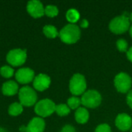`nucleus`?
Segmentation results:
<instances>
[{
    "label": "nucleus",
    "mask_w": 132,
    "mask_h": 132,
    "mask_svg": "<svg viewBox=\"0 0 132 132\" xmlns=\"http://www.w3.org/2000/svg\"><path fill=\"white\" fill-rule=\"evenodd\" d=\"M81 31L80 27L76 24H67L63 26L59 32V36L61 41L66 44H74L80 39Z\"/></svg>",
    "instance_id": "obj_1"
},
{
    "label": "nucleus",
    "mask_w": 132,
    "mask_h": 132,
    "mask_svg": "<svg viewBox=\"0 0 132 132\" xmlns=\"http://www.w3.org/2000/svg\"><path fill=\"white\" fill-rule=\"evenodd\" d=\"M129 14L130 13L128 12H125L121 15H118L112 19L108 26L110 31L117 35L123 34L128 31L131 26Z\"/></svg>",
    "instance_id": "obj_2"
},
{
    "label": "nucleus",
    "mask_w": 132,
    "mask_h": 132,
    "mask_svg": "<svg viewBox=\"0 0 132 132\" xmlns=\"http://www.w3.org/2000/svg\"><path fill=\"white\" fill-rule=\"evenodd\" d=\"M69 89L70 93L75 97L83 95L87 89V80L85 77L79 73H74L70 80Z\"/></svg>",
    "instance_id": "obj_3"
},
{
    "label": "nucleus",
    "mask_w": 132,
    "mask_h": 132,
    "mask_svg": "<svg viewBox=\"0 0 132 132\" xmlns=\"http://www.w3.org/2000/svg\"><path fill=\"white\" fill-rule=\"evenodd\" d=\"M81 104L86 108H97L102 102L101 94L96 90H88L82 95Z\"/></svg>",
    "instance_id": "obj_4"
},
{
    "label": "nucleus",
    "mask_w": 132,
    "mask_h": 132,
    "mask_svg": "<svg viewBox=\"0 0 132 132\" xmlns=\"http://www.w3.org/2000/svg\"><path fill=\"white\" fill-rule=\"evenodd\" d=\"M19 103L23 107L35 106L37 103V94L33 88L25 86L21 87L19 90Z\"/></svg>",
    "instance_id": "obj_5"
},
{
    "label": "nucleus",
    "mask_w": 132,
    "mask_h": 132,
    "mask_svg": "<svg viewBox=\"0 0 132 132\" xmlns=\"http://www.w3.org/2000/svg\"><path fill=\"white\" fill-rule=\"evenodd\" d=\"M56 104L55 103L49 99L45 98L43 100L39 101L34 106L35 113L40 118H46L50 116L55 112L56 110Z\"/></svg>",
    "instance_id": "obj_6"
},
{
    "label": "nucleus",
    "mask_w": 132,
    "mask_h": 132,
    "mask_svg": "<svg viewBox=\"0 0 132 132\" xmlns=\"http://www.w3.org/2000/svg\"><path fill=\"white\" fill-rule=\"evenodd\" d=\"M114 84L118 92L121 94H128L131 90V77L127 73L121 72L115 76Z\"/></svg>",
    "instance_id": "obj_7"
},
{
    "label": "nucleus",
    "mask_w": 132,
    "mask_h": 132,
    "mask_svg": "<svg viewBox=\"0 0 132 132\" xmlns=\"http://www.w3.org/2000/svg\"><path fill=\"white\" fill-rule=\"evenodd\" d=\"M27 59L26 50L16 48L11 50L6 55V61L12 67H19L23 65Z\"/></svg>",
    "instance_id": "obj_8"
},
{
    "label": "nucleus",
    "mask_w": 132,
    "mask_h": 132,
    "mask_svg": "<svg viewBox=\"0 0 132 132\" xmlns=\"http://www.w3.org/2000/svg\"><path fill=\"white\" fill-rule=\"evenodd\" d=\"M15 80L21 84H27L33 81L35 78V72L29 67L19 68L15 74Z\"/></svg>",
    "instance_id": "obj_9"
},
{
    "label": "nucleus",
    "mask_w": 132,
    "mask_h": 132,
    "mask_svg": "<svg viewBox=\"0 0 132 132\" xmlns=\"http://www.w3.org/2000/svg\"><path fill=\"white\" fill-rule=\"evenodd\" d=\"M28 13L33 18L38 19L45 15V7L39 0H31L28 2L26 5Z\"/></svg>",
    "instance_id": "obj_10"
},
{
    "label": "nucleus",
    "mask_w": 132,
    "mask_h": 132,
    "mask_svg": "<svg viewBox=\"0 0 132 132\" xmlns=\"http://www.w3.org/2000/svg\"><path fill=\"white\" fill-rule=\"evenodd\" d=\"M115 126L121 131H127L132 128L131 117L126 113H121L115 118Z\"/></svg>",
    "instance_id": "obj_11"
},
{
    "label": "nucleus",
    "mask_w": 132,
    "mask_h": 132,
    "mask_svg": "<svg viewBox=\"0 0 132 132\" xmlns=\"http://www.w3.org/2000/svg\"><path fill=\"white\" fill-rule=\"evenodd\" d=\"M50 84H51L50 77L45 73H39L37 76L35 77L32 81L34 90L41 92L48 89L49 87L50 86Z\"/></svg>",
    "instance_id": "obj_12"
},
{
    "label": "nucleus",
    "mask_w": 132,
    "mask_h": 132,
    "mask_svg": "<svg viewBox=\"0 0 132 132\" xmlns=\"http://www.w3.org/2000/svg\"><path fill=\"white\" fill-rule=\"evenodd\" d=\"M45 128L44 119L40 117H35L30 120L27 126H25V132H43Z\"/></svg>",
    "instance_id": "obj_13"
},
{
    "label": "nucleus",
    "mask_w": 132,
    "mask_h": 132,
    "mask_svg": "<svg viewBox=\"0 0 132 132\" xmlns=\"http://www.w3.org/2000/svg\"><path fill=\"white\" fill-rule=\"evenodd\" d=\"M19 85L14 80H8L2 84V92L5 96H13L19 93Z\"/></svg>",
    "instance_id": "obj_14"
},
{
    "label": "nucleus",
    "mask_w": 132,
    "mask_h": 132,
    "mask_svg": "<svg viewBox=\"0 0 132 132\" xmlns=\"http://www.w3.org/2000/svg\"><path fill=\"white\" fill-rule=\"evenodd\" d=\"M75 121L80 125L86 124L90 118V113L87 109L84 107H80L76 110L74 113Z\"/></svg>",
    "instance_id": "obj_15"
},
{
    "label": "nucleus",
    "mask_w": 132,
    "mask_h": 132,
    "mask_svg": "<svg viewBox=\"0 0 132 132\" xmlns=\"http://www.w3.org/2000/svg\"><path fill=\"white\" fill-rule=\"evenodd\" d=\"M43 32L49 39H55L59 36V32L57 29L53 25H46L43 28Z\"/></svg>",
    "instance_id": "obj_16"
},
{
    "label": "nucleus",
    "mask_w": 132,
    "mask_h": 132,
    "mask_svg": "<svg viewBox=\"0 0 132 132\" xmlns=\"http://www.w3.org/2000/svg\"><path fill=\"white\" fill-rule=\"evenodd\" d=\"M80 15L79 12L75 9H70L67 10L66 13V19L70 24H76V22L80 19Z\"/></svg>",
    "instance_id": "obj_17"
},
{
    "label": "nucleus",
    "mask_w": 132,
    "mask_h": 132,
    "mask_svg": "<svg viewBox=\"0 0 132 132\" xmlns=\"http://www.w3.org/2000/svg\"><path fill=\"white\" fill-rule=\"evenodd\" d=\"M23 111V106L19 102H14L11 104L9 107L8 112L11 116H18L21 114Z\"/></svg>",
    "instance_id": "obj_18"
},
{
    "label": "nucleus",
    "mask_w": 132,
    "mask_h": 132,
    "mask_svg": "<svg viewBox=\"0 0 132 132\" xmlns=\"http://www.w3.org/2000/svg\"><path fill=\"white\" fill-rule=\"evenodd\" d=\"M55 112L56 113L57 115H59L60 117H64V116L68 115L70 113V108L68 107L67 104H60L56 106Z\"/></svg>",
    "instance_id": "obj_19"
},
{
    "label": "nucleus",
    "mask_w": 132,
    "mask_h": 132,
    "mask_svg": "<svg viewBox=\"0 0 132 132\" xmlns=\"http://www.w3.org/2000/svg\"><path fill=\"white\" fill-rule=\"evenodd\" d=\"M81 104V99L77 97L73 96L67 100V105L70 110H77L80 108Z\"/></svg>",
    "instance_id": "obj_20"
},
{
    "label": "nucleus",
    "mask_w": 132,
    "mask_h": 132,
    "mask_svg": "<svg viewBox=\"0 0 132 132\" xmlns=\"http://www.w3.org/2000/svg\"><path fill=\"white\" fill-rule=\"evenodd\" d=\"M44 12H45V15H47L48 17L53 18V17H56L59 14V9L54 5H47L45 7Z\"/></svg>",
    "instance_id": "obj_21"
},
{
    "label": "nucleus",
    "mask_w": 132,
    "mask_h": 132,
    "mask_svg": "<svg viewBox=\"0 0 132 132\" xmlns=\"http://www.w3.org/2000/svg\"><path fill=\"white\" fill-rule=\"evenodd\" d=\"M0 74L5 78H10L14 75V69L10 66H2L0 68Z\"/></svg>",
    "instance_id": "obj_22"
},
{
    "label": "nucleus",
    "mask_w": 132,
    "mask_h": 132,
    "mask_svg": "<svg viewBox=\"0 0 132 132\" xmlns=\"http://www.w3.org/2000/svg\"><path fill=\"white\" fill-rule=\"evenodd\" d=\"M116 46H117V48L118 50L120 51V52H126L128 51V42L124 39H118L117 43H116Z\"/></svg>",
    "instance_id": "obj_23"
},
{
    "label": "nucleus",
    "mask_w": 132,
    "mask_h": 132,
    "mask_svg": "<svg viewBox=\"0 0 132 132\" xmlns=\"http://www.w3.org/2000/svg\"><path fill=\"white\" fill-rule=\"evenodd\" d=\"M94 132H111V128L106 123L101 124L95 128Z\"/></svg>",
    "instance_id": "obj_24"
},
{
    "label": "nucleus",
    "mask_w": 132,
    "mask_h": 132,
    "mask_svg": "<svg viewBox=\"0 0 132 132\" xmlns=\"http://www.w3.org/2000/svg\"><path fill=\"white\" fill-rule=\"evenodd\" d=\"M60 132H77L76 131V129L73 126L70 125H64L62 129H61V131Z\"/></svg>",
    "instance_id": "obj_25"
},
{
    "label": "nucleus",
    "mask_w": 132,
    "mask_h": 132,
    "mask_svg": "<svg viewBox=\"0 0 132 132\" xmlns=\"http://www.w3.org/2000/svg\"><path fill=\"white\" fill-rule=\"evenodd\" d=\"M126 102H127L128 105L129 106V108L132 109V89L127 94Z\"/></svg>",
    "instance_id": "obj_26"
},
{
    "label": "nucleus",
    "mask_w": 132,
    "mask_h": 132,
    "mask_svg": "<svg viewBox=\"0 0 132 132\" xmlns=\"http://www.w3.org/2000/svg\"><path fill=\"white\" fill-rule=\"evenodd\" d=\"M80 26L83 29H87L89 26V22L87 19H84L80 21Z\"/></svg>",
    "instance_id": "obj_27"
},
{
    "label": "nucleus",
    "mask_w": 132,
    "mask_h": 132,
    "mask_svg": "<svg viewBox=\"0 0 132 132\" xmlns=\"http://www.w3.org/2000/svg\"><path fill=\"white\" fill-rule=\"evenodd\" d=\"M127 58L129 61L132 63V46L130 47L127 51Z\"/></svg>",
    "instance_id": "obj_28"
},
{
    "label": "nucleus",
    "mask_w": 132,
    "mask_h": 132,
    "mask_svg": "<svg viewBox=\"0 0 132 132\" xmlns=\"http://www.w3.org/2000/svg\"><path fill=\"white\" fill-rule=\"evenodd\" d=\"M129 33H130V36H131V37L132 38V24L131 25V26H130V29H129Z\"/></svg>",
    "instance_id": "obj_29"
},
{
    "label": "nucleus",
    "mask_w": 132,
    "mask_h": 132,
    "mask_svg": "<svg viewBox=\"0 0 132 132\" xmlns=\"http://www.w3.org/2000/svg\"><path fill=\"white\" fill-rule=\"evenodd\" d=\"M129 19H130V22H132V12L129 14Z\"/></svg>",
    "instance_id": "obj_30"
},
{
    "label": "nucleus",
    "mask_w": 132,
    "mask_h": 132,
    "mask_svg": "<svg viewBox=\"0 0 132 132\" xmlns=\"http://www.w3.org/2000/svg\"><path fill=\"white\" fill-rule=\"evenodd\" d=\"M0 132H7V131L4 129L3 128H0Z\"/></svg>",
    "instance_id": "obj_31"
},
{
    "label": "nucleus",
    "mask_w": 132,
    "mask_h": 132,
    "mask_svg": "<svg viewBox=\"0 0 132 132\" xmlns=\"http://www.w3.org/2000/svg\"><path fill=\"white\" fill-rule=\"evenodd\" d=\"M131 132H132V128H131Z\"/></svg>",
    "instance_id": "obj_32"
}]
</instances>
